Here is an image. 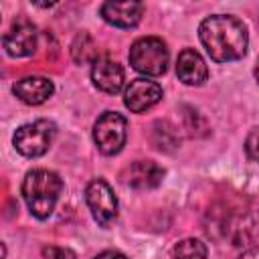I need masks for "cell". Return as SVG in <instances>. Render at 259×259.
Returning <instances> with one entry per match:
<instances>
[{"label":"cell","mask_w":259,"mask_h":259,"mask_svg":"<svg viewBox=\"0 0 259 259\" xmlns=\"http://www.w3.org/2000/svg\"><path fill=\"white\" fill-rule=\"evenodd\" d=\"M162 99V87L152 79H134L123 91V103L130 111L142 113Z\"/></svg>","instance_id":"cell-7"},{"label":"cell","mask_w":259,"mask_h":259,"mask_svg":"<svg viewBox=\"0 0 259 259\" xmlns=\"http://www.w3.org/2000/svg\"><path fill=\"white\" fill-rule=\"evenodd\" d=\"M85 200L87 206L93 214V219L97 221V225L101 227H111L117 219V198L111 190V186L101 180L95 178L87 184L85 188Z\"/></svg>","instance_id":"cell-6"},{"label":"cell","mask_w":259,"mask_h":259,"mask_svg":"<svg viewBox=\"0 0 259 259\" xmlns=\"http://www.w3.org/2000/svg\"><path fill=\"white\" fill-rule=\"evenodd\" d=\"M93 259H127V257L123 253H119V251H103V253L95 255Z\"/></svg>","instance_id":"cell-18"},{"label":"cell","mask_w":259,"mask_h":259,"mask_svg":"<svg viewBox=\"0 0 259 259\" xmlns=\"http://www.w3.org/2000/svg\"><path fill=\"white\" fill-rule=\"evenodd\" d=\"M12 91L26 105H40V103H45L53 95L55 85L47 77L30 75V77H24V79L16 81L14 87H12Z\"/></svg>","instance_id":"cell-12"},{"label":"cell","mask_w":259,"mask_h":259,"mask_svg":"<svg viewBox=\"0 0 259 259\" xmlns=\"http://www.w3.org/2000/svg\"><path fill=\"white\" fill-rule=\"evenodd\" d=\"M71 59L77 65H85V63H95L97 57V45L93 40V36L89 32H79L71 45Z\"/></svg>","instance_id":"cell-14"},{"label":"cell","mask_w":259,"mask_h":259,"mask_svg":"<svg viewBox=\"0 0 259 259\" xmlns=\"http://www.w3.org/2000/svg\"><path fill=\"white\" fill-rule=\"evenodd\" d=\"M36 40H38V32L34 24L28 20H18L4 34L2 45L10 57H28L36 51Z\"/></svg>","instance_id":"cell-8"},{"label":"cell","mask_w":259,"mask_h":259,"mask_svg":"<svg viewBox=\"0 0 259 259\" xmlns=\"http://www.w3.org/2000/svg\"><path fill=\"white\" fill-rule=\"evenodd\" d=\"M142 2H105L101 4V18L117 28H132L142 20Z\"/></svg>","instance_id":"cell-10"},{"label":"cell","mask_w":259,"mask_h":259,"mask_svg":"<svg viewBox=\"0 0 259 259\" xmlns=\"http://www.w3.org/2000/svg\"><path fill=\"white\" fill-rule=\"evenodd\" d=\"M176 75L184 85H202L208 77V69L194 49H184L176 61Z\"/></svg>","instance_id":"cell-13"},{"label":"cell","mask_w":259,"mask_h":259,"mask_svg":"<svg viewBox=\"0 0 259 259\" xmlns=\"http://www.w3.org/2000/svg\"><path fill=\"white\" fill-rule=\"evenodd\" d=\"M61 192H63L61 176L47 168H34L26 172L22 180V198L28 210L36 219H47L53 214Z\"/></svg>","instance_id":"cell-2"},{"label":"cell","mask_w":259,"mask_h":259,"mask_svg":"<svg viewBox=\"0 0 259 259\" xmlns=\"http://www.w3.org/2000/svg\"><path fill=\"white\" fill-rule=\"evenodd\" d=\"M42 255L47 259H77V255L67 249V247H57V245H51V247H45L42 249Z\"/></svg>","instance_id":"cell-17"},{"label":"cell","mask_w":259,"mask_h":259,"mask_svg":"<svg viewBox=\"0 0 259 259\" xmlns=\"http://www.w3.org/2000/svg\"><path fill=\"white\" fill-rule=\"evenodd\" d=\"M239 259H259V247H249V249H245Z\"/></svg>","instance_id":"cell-19"},{"label":"cell","mask_w":259,"mask_h":259,"mask_svg":"<svg viewBox=\"0 0 259 259\" xmlns=\"http://www.w3.org/2000/svg\"><path fill=\"white\" fill-rule=\"evenodd\" d=\"M55 136H57V125L53 121L36 119V121L20 125L16 130L12 142H14V148L18 154H22L26 158H38L51 148Z\"/></svg>","instance_id":"cell-4"},{"label":"cell","mask_w":259,"mask_h":259,"mask_svg":"<svg viewBox=\"0 0 259 259\" xmlns=\"http://www.w3.org/2000/svg\"><path fill=\"white\" fill-rule=\"evenodd\" d=\"M172 259H206V245L194 237L182 239L172 247Z\"/></svg>","instance_id":"cell-15"},{"label":"cell","mask_w":259,"mask_h":259,"mask_svg":"<svg viewBox=\"0 0 259 259\" xmlns=\"http://www.w3.org/2000/svg\"><path fill=\"white\" fill-rule=\"evenodd\" d=\"M245 152L251 160L259 162V125L249 132V136L245 140Z\"/></svg>","instance_id":"cell-16"},{"label":"cell","mask_w":259,"mask_h":259,"mask_svg":"<svg viewBox=\"0 0 259 259\" xmlns=\"http://www.w3.org/2000/svg\"><path fill=\"white\" fill-rule=\"evenodd\" d=\"M198 36L208 57L217 63L237 61L247 53L249 34L243 20L229 14H214L200 22Z\"/></svg>","instance_id":"cell-1"},{"label":"cell","mask_w":259,"mask_h":259,"mask_svg":"<svg viewBox=\"0 0 259 259\" xmlns=\"http://www.w3.org/2000/svg\"><path fill=\"white\" fill-rule=\"evenodd\" d=\"M255 79H257V83H259V59H257V63H255Z\"/></svg>","instance_id":"cell-20"},{"label":"cell","mask_w":259,"mask_h":259,"mask_svg":"<svg viewBox=\"0 0 259 259\" xmlns=\"http://www.w3.org/2000/svg\"><path fill=\"white\" fill-rule=\"evenodd\" d=\"M168 49L166 42L158 36H144L138 38L130 49V65L148 77H158L168 69Z\"/></svg>","instance_id":"cell-3"},{"label":"cell","mask_w":259,"mask_h":259,"mask_svg":"<svg viewBox=\"0 0 259 259\" xmlns=\"http://www.w3.org/2000/svg\"><path fill=\"white\" fill-rule=\"evenodd\" d=\"M127 138V121L115 111H105L93 125V142L105 156L117 154Z\"/></svg>","instance_id":"cell-5"},{"label":"cell","mask_w":259,"mask_h":259,"mask_svg":"<svg viewBox=\"0 0 259 259\" xmlns=\"http://www.w3.org/2000/svg\"><path fill=\"white\" fill-rule=\"evenodd\" d=\"M123 184L136 190H152L162 184L164 180V168L158 166L152 160H138L130 164L121 174Z\"/></svg>","instance_id":"cell-9"},{"label":"cell","mask_w":259,"mask_h":259,"mask_svg":"<svg viewBox=\"0 0 259 259\" xmlns=\"http://www.w3.org/2000/svg\"><path fill=\"white\" fill-rule=\"evenodd\" d=\"M91 81L93 85L103 93H117L123 87L125 73L119 63L109 59H97L91 67Z\"/></svg>","instance_id":"cell-11"}]
</instances>
